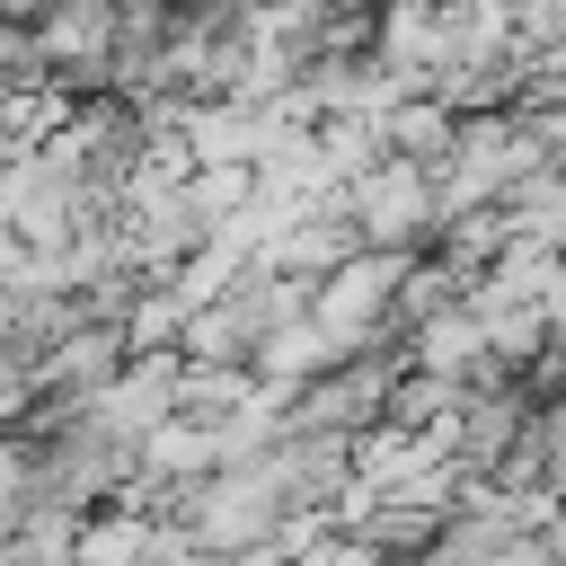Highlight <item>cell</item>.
I'll list each match as a JSON object with an SVG mask.
<instances>
[{
	"label": "cell",
	"mask_w": 566,
	"mask_h": 566,
	"mask_svg": "<svg viewBox=\"0 0 566 566\" xmlns=\"http://www.w3.org/2000/svg\"><path fill=\"white\" fill-rule=\"evenodd\" d=\"M460 133H469V115H451L442 97H398L389 115H380V142H389V159H407V168H451L460 159Z\"/></svg>",
	"instance_id": "6da1fadb"
},
{
	"label": "cell",
	"mask_w": 566,
	"mask_h": 566,
	"mask_svg": "<svg viewBox=\"0 0 566 566\" xmlns=\"http://www.w3.org/2000/svg\"><path fill=\"white\" fill-rule=\"evenodd\" d=\"M44 9H53V0H9V18H18V27H27V18H44Z\"/></svg>",
	"instance_id": "7a4b0ae2"
},
{
	"label": "cell",
	"mask_w": 566,
	"mask_h": 566,
	"mask_svg": "<svg viewBox=\"0 0 566 566\" xmlns=\"http://www.w3.org/2000/svg\"><path fill=\"white\" fill-rule=\"evenodd\" d=\"M336 9H380V0H336Z\"/></svg>",
	"instance_id": "3957f363"
}]
</instances>
